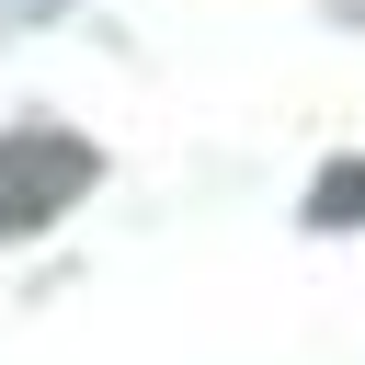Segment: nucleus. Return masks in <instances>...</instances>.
Listing matches in <instances>:
<instances>
[{
	"instance_id": "nucleus-1",
	"label": "nucleus",
	"mask_w": 365,
	"mask_h": 365,
	"mask_svg": "<svg viewBox=\"0 0 365 365\" xmlns=\"http://www.w3.org/2000/svg\"><path fill=\"white\" fill-rule=\"evenodd\" d=\"M91 182H103L91 137H68V125H11V137H0V240H34V228L68 217Z\"/></svg>"
},
{
	"instance_id": "nucleus-2",
	"label": "nucleus",
	"mask_w": 365,
	"mask_h": 365,
	"mask_svg": "<svg viewBox=\"0 0 365 365\" xmlns=\"http://www.w3.org/2000/svg\"><path fill=\"white\" fill-rule=\"evenodd\" d=\"M354 217H365V160H342V171L308 194V228H354Z\"/></svg>"
}]
</instances>
